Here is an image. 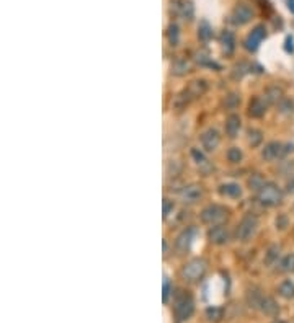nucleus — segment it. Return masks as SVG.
<instances>
[{"label":"nucleus","instance_id":"obj_28","mask_svg":"<svg viewBox=\"0 0 294 323\" xmlns=\"http://www.w3.org/2000/svg\"><path fill=\"white\" fill-rule=\"evenodd\" d=\"M242 158H244V153L239 147H231L227 151V160L231 163H240Z\"/></svg>","mask_w":294,"mask_h":323},{"label":"nucleus","instance_id":"obj_34","mask_svg":"<svg viewBox=\"0 0 294 323\" xmlns=\"http://www.w3.org/2000/svg\"><path fill=\"white\" fill-rule=\"evenodd\" d=\"M169 296H170V281H169V278H165L163 279V292H162L163 302L169 301Z\"/></svg>","mask_w":294,"mask_h":323},{"label":"nucleus","instance_id":"obj_26","mask_svg":"<svg viewBox=\"0 0 294 323\" xmlns=\"http://www.w3.org/2000/svg\"><path fill=\"white\" fill-rule=\"evenodd\" d=\"M206 317L209 322H221L224 317V308L221 307H209L206 308Z\"/></svg>","mask_w":294,"mask_h":323},{"label":"nucleus","instance_id":"obj_4","mask_svg":"<svg viewBox=\"0 0 294 323\" xmlns=\"http://www.w3.org/2000/svg\"><path fill=\"white\" fill-rule=\"evenodd\" d=\"M208 269V263L203 258H193L181 268V278L188 283H198Z\"/></svg>","mask_w":294,"mask_h":323},{"label":"nucleus","instance_id":"obj_8","mask_svg":"<svg viewBox=\"0 0 294 323\" xmlns=\"http://www.w3.org/2000/svg\"><path fill=\"white\" fill-rule=\"evenodd\" d=\"M265 38H267V28H265L263 25H256L254 30L250 31V35L247 36L245 41H244V46L247 51H256L260 48L261 41H263Z\"/></svg>","mask_w":294,"mask_h":323},{"label":"nucleus","instance_id":"obj_30","mask_svg":"<svg viewBox=\"0 0 294 323\" xmlns=\"http://www.w3.org/2000/svg\"><path fill=\"white\" fill-rule=\"evenodd\" d=\"M178 39H180V30H178V26L174 23V25L169 26V41H170L172 46H176Z\"/></svg>","mask_w":294,"mask_h":323},{"label":"nucleus","instance_id":"obj_24","mask_svg":"<svg viewBox=\"0 0 294 323\" xmlns=\"http://www.w3.org/2000/svg\"><path fill=\"white\" fill-rule=\"evenodd\" d=\"M247 139H249V144L252 147H258L261 144V140H263V133L258 129H249Z\"/></svg>","mask_w":294,"mask_h":323},{"label":"nucleus","instance_id":"obj_35","mask_svg":"<svg viewBox=\"0 0 294 323\" xmlns=\"http://www.w3.org/2000/svg\"><path fill=\"white\" fill-rule=\"evenodd\" d=\"M293 43H294L293 36H288V38H286V51H288V53H293V51H294Z\"/></svg>","mask_w":294,"mask_h":323},{"label":"nucleus","instance_id":"obj_29","mask_svg":"<svg viewBox=\"0 0 294 323\" xmlns=\"http://www.w3.org/2000/svg\"><path fill=\"white\" fill-rule=\"evenodd\" d=\"M278 256H279V247H276V245L270 247L267 251V256H265V263L273 265L274 261H278Z\"/></svg>","mask_w":294,"mask_h":323},{"label":"nucleus","instance_id":"obj_3","mask_svg":"<svg viewBox=\"0 0 294 323\" xmlns=\"http://www.w3.org/2000/svg\"><path fill=\"white\" fill-rule=\"evenodd\" d=\"M256 198H258L260 204L268 206V208H274V206L281 204L283 191L278 188V185L272 183V181H267V183L263 185V188L256 193Z\"/></svg>","mask_w":294,"mask_h":323},{"label":"nucleus","instance_id":"obj_18","mask_svg":"<svg viewBox=\"0 0 294 323\" xmlns=\"http://www.w3.org/2000/svg\"><path fill=\"white\" fill-rule=\"evenodd\" d=\"M263 297H265V294L261 292L258 287H252L247 291V304H249V307L256 308V310L260 308V304L263 301Z\"/></svg>","mask_w":294,"mask_h":323},{"label":"nucleus","instance_id":"obj_22","mask_svg":"<svg viewBox=\"0 0 294 323\" xmlns=\"http://www.w3.org/2000/svg\"><path fill=\"white\" fill-rule=\"evenodd\" d=\"M265 183H267V181H265V178H263V175H261V173H254V175L249 178V186H250V190L256 191V193H258V191L263 188Z\"/></svg>","mask_w":294,"mask_h":323},{"label":"nucleus","instance_id":"obj_36","mask_svg":"<svg viewBox=\"0 0 294 323\" xmlns=\"http://www.w3.org/2000/svg\"><path fill=\"white\" fill-rule=\"evenodd\" d=\"M286 191L289 194H294V178H291V180L288 181V185H286Z\"/></svg>","mask_w":294,"mask_h":323},{"label":"nucleus","instance_id":"obj_11","mask_svg":"<svg viewBox=\"0 0 294 323\" xmlns=\"http://www.w3.org/2000/svg\"><path fill=\"white\" fill-rule=\"evenodd\" d=\"M252 17H254L252 8L249 5H245V3H240V5H237L234 8V12H232V15H231V20L232 23H235V25H245V23H249L252 20Z\"/></svg>","mask_w":294,"mask_h":323},{"label":"nucleus","instance_id":"obj_31","mask_svg":"<svg viewBox=\"0 0 294 323\" xmlns=\"http://www.w3.org/2000/svg\"><path fill=\"white\" fill-rule=\"evenodd\" d=\"M191 157L195 158V162L198 163L199 167H203V165H208V158L204 157V153L199 151V149H193L191 151Z\"/></svg>","mask_w":294,"mask_h":323},{"label":"nucleus","instance_id":"obj_16","mask_svg":"<svg viewBox=\"0 0 294 323\" xmlns=\"http://www.w3.org/2000/svg\"><path fill=\"white\" fill-rule=\"evenodd\" d=\"M240 126H242V121H240V116L237 114H231L227 116L226 119V134L229 137H237V134H239L240 131Z\"/></svg>","mask_w":294,"mask_h":323},{"label":"nucleus","instance_id":"obj_38","mask_svg":"<svg viewBox=\"0 0 294 323\" xmlns=\"http://www.w3.org/2000/svg\"><path fill=\"white\" fill-rule=\"evenodd\" d=\"M288 8H289V12L294 13V0H288Z\"/></svg>","mask_w":294,"mask_h":323},{"label":"nucleus","instance_id":"obj_32","mask_svg":"<svg viewBox=\"0 0 294 323\" xmlns=\"http://www.w3.org/2000/svg\"><path fill=\"white\" fill-rule=\"evenodd\" d=\"M240 103V98L235 95V93H231V95L226 96V106L229 108V110H234V108H237V105Z\"/></svg>","mask_w":294,"mask_h":323},{"label":"nucleus","instance_id":"obj_2","mask_svg":"<svg viewBox=\"0 0 294 323\" xmlns=\"http://www.w3.org/2000/svg\"><path fill=\"white\" fill-rule=\"evenodd\" d=\"M206 90H208V82L203 80V78H201V80H193V82H190V85L186 87L178 96H176L175 105L178 106V108H183L185 105H188L191 100H195V98L204 95V93H206Z\"/></svg>","mask_w":294,"mask_h":323},{"label":"nucleus","instance_id":"obj_39","mask_svg":"<svg viewBox=\"0 0 294 323\" xmlns=\"http://www.w3.org/2000/svg\"><path fill=\"white\" fill-rule=\"evenodd\" d=\"M273 323H286V322H283V320H274Z\"/></svg>","mask_w":294,"mask_h":323},{"label":"nucleus","instance_id":"obj_20","mask_svg":"<svg viewBox=\"0 0 294 323\" xmlns=\"http://www.w3.org/2000/svg\"><path fill=\"white\" fill-rule=\"evenodd\" d=\"M190 72V62L185 59H176L174 65H172V74H175V76H185V74Z\"/></svg>","mask_w":294,"mask_h":323},{"label":"nucleus","instance_id":"obj_7","mask_svg":"<svg viewBox=\"0 0 294 323\" xmlns=\"http://www.w3.org/2000/svg\"><path fill=\"white\" fill-rule=\"evenodd\" d=\"M291 151H293V146H286V144H283V142L273 140V142H268L267 146L261 149V157L268 162H273V160H278V158L284 157Z\"/></svg>","mask_w":294,"mask_h":323},{"label":"nucleus","instance_id":"obj_13","mask_svg":"<svg viewBox=\"0 0 294 323\" xmlns=\"http://www.w3.org/2000/svg\"><path fill=\"white\" fill-rule=\"evenodd\" d=\"M193 235H195V228L191 227H186L185 230H181V233L178 237H176L175 240V248L178 251H186L191 245V240H193Z\"/></svg>","mask_w":294,"mask_h":323},{"label":"nucleus","instance_id":"obj_27","mask_svg":"<svg viewBox=\"0 0 294 323\" xmlns=\"http://www.w3.org/2000/svg\"><path fill=\"white\" fill-rule=\"evenodd\" d=\"M198 36H199V39L206 43V41H209L213 38V28L209 26L206 21H203L198 28Z\"/></svg>","mask_w":294,"mask_h":323},{"label":"nucleus","instance_id":"obj_15","mask_svg":"<svg viewBox=\"0 0 294 323\" xmlns=\"http://www.w3.org/2000/svg\"><path fill=\"white\" fill-rule=\"evenodd\" d=\"M258 310L261 313H265V315H268V317H276L278 313H279V307H278V304H276V301H274L273 297L265 296L263 301H261V304H260Z\"/></svg>","mask_w":294,"mask_h":323},{"label":"nucleus","instance_id":"obj_23","mask_svg":"<svg viewBox=\"0 0 294 323\" xmlns=\"http://www.w3.org/2000/svg\"><path fill=\"white\" fill-rule=\"evenodd\" d=\"M265 98H267V101H270V103H279L284 98L283 96V90L279 87H276V85L270 87L268 90H267V96H265Z\"/></svg>","mask_w":294,"mask_h":323},{"label":"nucleus","instance_id":"obj_37","mask_svg":"<svg viewBox=\"0 0 294 323\" xmlns=\"http://www.w3.org/2000/svg\"><path fill=\"white\" fill-rule=\"evenodd\" d=\"M276 226H278L279 228H284V227H286V219H284V217L276 219Z\"/></svg>","mask_w":294,"mask_h":323},{"label":"nucleus","instance_id":"obj_1","mask_svg":"<svg viewBox=\"0 0 294 323\" xmlns=\"http://www.w3.org/2000/svg\"><path fill=\"white\" fill-rule=\"evenodd\" d=\"M227 217H229V209L224 208L221 204H209L201 210V214H199L201 222L211 227L222 224Z\"/></svg>","mask_w":294,"mask_h":323},{"label":"nucleus","instance_id":"obj_14","mask_svg":"<svg viewBox=\"0 0 294 323\" xmlns=\"http://www.w3.org/2000/svg\"><path fill=\"white\" fill-rule=\"evenodd\" d=\"M235 44H237V41H235L234 33L229 31V30L222 31V35H221V46H222L224 54H226V56H232V54H234Z\"/></svg>","mask_w":294,"mask_h":323},{"label":"nucleus","instance_id":"obj_17","mask_svg":"<svg viewBox=\"0 0 294 323\" xmlns=\"http://www.w3.org/2000/svg\"><path fill=\"white\" fill-rule=\"evenodd\" d=\"M265 113H267V103L261 100V98L255 96L249 105V114L252 118H261Z\"/></svg>","mask_w":294,"mask_h":323},{"label":"nucleus","instance_id":"obj_21","mask_svg":"<svg viewBox=\"0 0 294 323\" xmlns=\"http://www.w3.org/2000/svg\"><path fill=\"white\" fill-rule=\"evenodd\" d=\"M279 296L284 299H293L294 297V283L293 281H283L278 287Z\"/></svg>","mask_w":294,"mask_h":323},{"label":"nucleus","instance_id":"obj_5","mask_svg":"<svg viewBox=\"0 0 294 323\" xmlns=\"http://www.w3.org/2000/svg\"><path fill=\"white\" fill-rule=\"evenodd\" d=\"M256 227H258V219H256L254 214H247L239 222L234 235L239 242H249L250 238L255 235Z\"/></svg>","mask_w":294,"mask_h":323},{"label":"nucleus","instance_id":"obj_12","mask_svg":"<svg viewBox=\"0 0 294 323\" xmlns=\"http://www.w3.org/2000/svg\"><path fill=\"white\" fill-rule=\"evenodd\" d=\"M181 201L183 203H188V204H193L196 201H199L203 198V186L199 185H188L185 186L183 190H181Z\"/></svg>","mask_w":294,"mask_h":323},{"label":"nucleus","instance_id":"obj_19","mask_svg":"<svg viewBox=\"0 0 294 323\" xmlns=\"http://www.w3.org/2000/svg\"><path fill=\"white\" fill-rule=\"evenodd\" d=\"M219 193H221L222 196H226V198L237 199V198H240L242 190L237 183H224L219 186Z\"/></svg>","mask_w":294,"mask_h":323},{"label":"nucleus","instance_id":"obj_6","mask_svg":"<svg viewBox=\"0 0 294 323\" xmlns=\"http://www.w3.org/2000/svg\"><path fill=\"white\" fill-rule=\"evenodd\" d=\"M193 310H195V302L190 294H186V292L178 294L175 299V317H176V320H178V323L188 320V318L193 315Z\"/></svg>","mask_w":294,"mask_h":323},{"label":"nucleus","instance_id":"obj_33","mask_svg":"<svg viewBox=\"0 0 294 323\" xmlns=\"http://www.w3.org/2000/svg\"><path fill=\"white\" fill-rule=\"evenodd\" d=\"M174 209H175V204H174V201H170V199H163V219H167L169 215L174 212Z\"/></svg>","mask_w":294,"mask_h":323},{"label":"nucleus","instance_id":"obj_25","mask_svg":"<svg viewBox=\"0 0 294 323\" xmlns=\"http://www.w3.org/2000/svg\"><path fill=\"white\" fill-rule=\"evenodd\" d=\"M279 269L284 273H294V253L286 255L279 261Z\"/></svg>","mask_w":294,"mask_h":323},{"label":"nucleus","instance_id":"obj_10","mask_svg":"<svg viewBox=\"0 0 294 323\" xmlns=\"http://www.w3.org/2000/svg\"><path fill=\"white\" fill-rule=\"evenodd\" d=\"M208 238L209 242L214 243V245H226L229 242V230L224 224H219V226H214L209 228L208 232Z\"/></svg>","mask_w":294,"mask_h":323},{"label":"nucleus","instance_id":"obj_9","mask_svg":"<svg viewBox=\"0 0 294 323\" xmlns=\"http://www.w3.org/2000/svg\"><path fill=\"white\" fill-rule=\"evenodd\" d=\"M199 140H201V146L204 151L213 152V151H216L217 146L221 144V135H219V133L214 128H209L201 134Z\"/></svg>","mask_w":294,"mask_h":323}]
</instances>
